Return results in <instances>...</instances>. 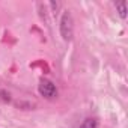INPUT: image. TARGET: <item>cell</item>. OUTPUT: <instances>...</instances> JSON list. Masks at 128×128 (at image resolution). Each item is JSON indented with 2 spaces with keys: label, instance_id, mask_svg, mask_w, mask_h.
Listing matches in <instances>:
<instances>
[{
  "label": "cell",
  "instance_id": "cell-1",
  "mask_svg": "<svg viewBox=\"0 0 128 128\" xmlns=\"http://www.w3.org/2000/svg\"><path fill=\"white\" fill-rule=\"evenodd\" d=\"M59 30H60V36L63 41H71L72 39V33H74V21H72V15L70 11H65L60 17V24H59Z\"/></svg>",
  "mask_w": 128,
  "mask_h": 128
},
{
  "label": "cell",
  "instance_id": "cell-2",
  "mask_svg": "<svg viewBox=\"0 0 128 128\" xmlns=\"http://www.w3.org/2000/svg\"><path fill=\"white\" fill-rule=\"evenodd\" d=\"M38 90L39 94L44 96V98H48V100H53L57 96V88L53 82L47 80V78H42L39 82V86H38Z\"/></svg>",
  "mask_w": 128,
  "mask_h": 128
},
{
  "label": "cell",
  "instance_id": "cell-3",
  "mask_svg": "<svg viewBox=\"0 0 128 128\" xmlns=\"http://www.w3.org/2000/svg\"><path fill=\"white\" fill-rule=\"evenodd\" d=\"M80 128H98V120L95 118H86L82 122Z\"/></svg>",
  "mask_w": 128,
  "mask_h": 128
},
{
  "label": "cell",
  "instance_id": "cell-4",
  "mask_svg": "<svg viewBox=\"0 0 128 128\" xmlns=\"http://www.w3.org/2000/svg\"><path fill=\"white\" fill-rule=\"evenodd\" d=\"M116 9H118V12H119V17L120 18H126V2H119V3H116Z\"/></svg>",
  "mask_w": 128,
  "mask_h": 128
},
{
  "label": "cell",
  "instance_id": "cell-5",
  "mask_svg": "<svg viewBox=\"0 0 128 128\" xmlns=\"http://www.w3.org/2000/svg\"><path fill=\"white\" fill-rule=\"evenodd\" d=\"M0 98H2L5 102H9V101H11V95H9L6 90H0Z\"/></svg>",
  "mask_w": 128,
  "mask_h": 128
}]
</instances>
